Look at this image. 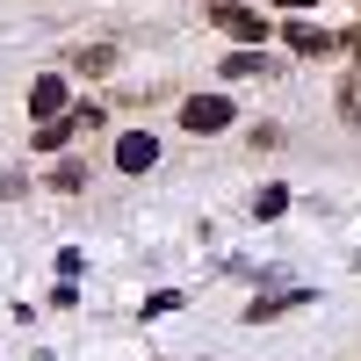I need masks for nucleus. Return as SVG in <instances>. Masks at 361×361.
<instances>
[{
    "instance_id": "obj_13",
    "label": "nucleus",
    "mask_w": 361,
    "mask_h": 361,
    "mask_svg": "<svg viewBox=\"0 0 361 361\" xmlns=\"http://www.w3.org/2000/svg\"><path fill=\"white\" fill-rule=\"evenodd\" d=\"M347 44H354V58H361V29H354V37H347Z\"/></svg>"
},
{
    "instance_id": "obj_1",
    "label": "nucleus",
    "mask_w": 361,
    "mask_h": 361,
    "mask_svg": "<svg viewBox=\"0 0 361 361\" xmlns=\"http://www.w3.org/2000/svg\"><path fill=\"white\" fill-rule=\"evenodd\" d=\"M94 123H102V109H87V102H80V109L58 116V123H44V130H37V152H58V145H73L80 130H94Z\"/></svg>"
},
{
    "instance_id": "obj_11",
    "label": "nucleus",
    "mask_w": 361,
    "mask_h": 361,
    "mask_svg": "<svg viewBox=\"0 0 361 361\" xmlns=\"http://www.w3.org/2000/svg\"><path fill=\"white\" fill-rule=\"evenodd\" d=\"M80 66H87V73H109V66H116V51H109V44H94V51H80Z\"/></svg>"
},
{
    "instance_id": "obj_9",
    "label": "nucleus",
    "mask_w": 361,
    "mask_h": 361,
    "mask_svg": "<svg viewBox=\"0 0 361 361\" xmlns=\"http://www.w3.org/2000/svg\"><path fill=\"white\" fill-rule=\"evenodd\" d=\"M282 209H289V188H260L253 195V217H282Z\"/></svg>"
},
{
    "instance_id": "obj_8",
    "label": "nucleus",
    "mask_w": 361,
    "mask_h": 361,
    "mask_svg": "<svg viewBox=\"0 0 361 361\" xmlns=\"http://www.w3.org/2000/svg\"><path fill=\"white\" fill-rule=\"evenodd\" d=\"M296 304H304V289H289V296H260V304H253L246 318L260 325V318H282V311H296Z\"/></svg>"
},
{
    "instance_id": "obj_10",
    "label": "nucleus",
    "mask_w": 361,
    "mask_h": 361,
    "mask_svg": "<svg viewBox=\"0 0 361 361\" xmlns=\"http://www.w3.org/2000/svg\"><path fill=\"white\" fill-rule=\"evenodd\" d=\"M80 180H87V166H80V159H58V173H51V188H80Z\"/></svg>"
},
{
    "instance_id": "obj_7",
    "label": "nucleus",
    "mask_w": 361,
    "mask_h": 361,
    "mask_svg": "<svg viewBox=\"0 0 361 361\" xmlns=\"http://www.w3.org/2000/svg\"><path fill=\"white\" fill-rule=\"evenodd\" d=\"M224 73H231V80H267V73H275V58H267V51H231Z\"/></svg>"
},
{
    "instance_id": "obj_3",
    "label": "nucleus",
    "mask_w": 361,
    "mask_h": 361,
    "mask_svg": "<svg viewBox=\"0 0 361 361\" xmlns=\"http://www.w3.org/2000/svg\"><path fill=\"white\" fill-rule=\"evenodd\" d=\"M209 22H217V29H231L238 44H267V29H275V22H260L253 8H238V0H224V8H209Z\"/></svg>"
},
{
    "instance_id": "obj_12",
    "label": "nucleus",
    "mask_w": 361,
    "mask_h": 361,
    "mask_svg": "<svg viewBox=\"0 0 361 361\" xmlns=\"http://www.w3.org/2000/svg\"><path fill=\"white\" fill-rule=\"evenodd\" d=\"M275 8H311V0H275Z\"/></svg>"
},
{
    "instance_id": "obj_5",
    "label": "nucleus",
    "mask_w": 361,
    "mask_h": 361,
    "mask_svg": "<svg viewBox=\"0 0 361 361\" xmlns=\"http://www.w3.org/2000/svg\"><path fill=\"white\" fill-rule=\"evenodd\" d=\"M29 116H37V123H58V116H66V80H37L29 87Z\"/></svg>"
},
{
    "instance_id": "obj_6",
    "label": "nucleus",
    "mask_w": 361,
    "mask_h": 361,
    "mask_svg": "<svg viewBox=\"0 0 361 361\" xmlns=\"http://www.w3.org/2000/svg\"><path fill=\"white\" fill-rule=\"evenodd\" d=\"M152 159H159V137H145V130H130L123 145H116V166H123V173H145Z\"/></svg>"
},
{
    "instance_id": "obj_2",
    "label": "nucleus",
    "mask_w": 361,
    "mask_h": 361,
    "mask_svg": "<svg viewBox=\"0 0 361 361\" xmlns=\"http://www.w3.org/2000/svg\"><path fill=\"white\" fill-rule=\"evenodd\" d=\"M180 123H188L195 137H202V130H224V123H231V102H224V94H188V102H180Z\"/></svg>"
},
{
    "instance_id": "obj_4",
    "label": "nucleus",
    "mask_w": 361,
    "mask_h": 361,
    "mask_svg": "<svg viewBox=\"0 0 361 361\" xmlns=\"http://www.w3.org/2000/svg\"><path fill=\"white\" fill-rule=\"evenodd\" d=\"M282 37H289V51H304V58H325V51H340V37H333V29H318V22H289Z\"/></svg>"
}]
</instances>
